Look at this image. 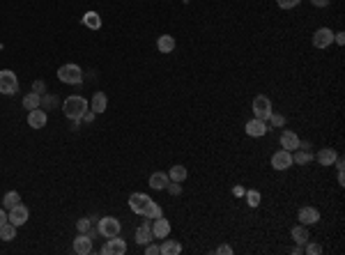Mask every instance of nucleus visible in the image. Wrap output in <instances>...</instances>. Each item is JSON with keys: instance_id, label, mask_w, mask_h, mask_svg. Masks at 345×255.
I'll list each match as a JSON object with an SVG mask.
<instances>
[{"instance_id": "f257e3e1", "label": "nucleus", "mask_w": 345, "mask_h": 255, "mask_svg": "<svg viewBox=\"0 0 345 255\" xmlns=\"http://www.w3.org/2000/svg\"><path fill=\"white\" fill-rule=\"evenodd\" d=\"M88 108H90V104L85 97H67L65 104H62V113H65V117H69L71 122H74V129H76L81 124L83 113H85Z\"/></svg>"}, {"instance_id": "f03ea898", "label": "nucleus", "mask_w": 345, "mask_h": 255, "mask_svg": "<svg viewBox=\"0 0 345 255\" xmlns=\"http://www.w3.org/2000/svg\"><path fill=\"white\" fill-rule=\"evenodd\" d=\"M58 79L67 85H81L83 83V69L79 64H62L58 69Z\"/></svg>"}, {"instance_id": "7ed1b4c3", "label": "nucleus", "mask_w": 345, "mask_h": 255, "mask_svg": "<svg viewBox=\"0 0 345 255\" xmlns=\"http://www.w3.org/2000/svg\"><path fill=\"white\" fill-rule=\"evenodd\" d=\"M18 92V76L12 69H0V95H16Z\"/></svg>"}, {"instance_id": "20e7f679", "label": "nucleus", "mask_w": 345, "mask_h": 255, "mask_svg": "<svg viewBox=\"0 0 345 255\" xmlns=\"http://www.w3.org/2000/svg\"><path fill=\"white\" fill-rule=\"evenodd\" d=\"M97 223H99V228H97L99 235L106 237V239L120 235V230H122V223H120L117 219H113V216H104V219H99Z\"/></svg>"}, {"instance_id": "39448f33", "label": "nucleus", "mask_w": 345, "mask_h": 255, "mask_svg": "<svg viewBox=\"0 0 345 255\" xmlns=\"http://www.w3.org/2000/svg\"><path fill=\"white\" fill-rule=\"evenodd\" d=\"M154 203L148 193H131L129 195V207H131L133 214H138V216H145V211L150 209V205Z\"/></svg>"}, {"instance_id": "423d86ee", "label": "nucleus", "mask_w": 345, "mask_h": 255, "mask_svg": "<svg viewBox=\"0 0 345 255\" xmlns=\"http://www.w3.org/2000/svg\"><path fill=\"white\" fill-rule=\"evenodd\" d=\"M253 113H256L258 120L267 122V120H269V115L274 113V111H272V101H269L265 95H258V97L253 99Z\"/></svg>"}, {"instance_id": "0eeeda50", "label": "nucleus", "mask_w": 345, "mask_h": 255, "mask_svg": "<svg viewBox=\"0 0 345 255\" xmlns=\"http://www.w3.org/2000/svg\"><path fill=\"white\" fill-rule=\"evenodd\" d=\"M101 253H104V255H124V253H127V241L115 235V237H111L106 241V246L101 248Z\"/></svg>"}, {"instance_id": "6e6552de", "label": "nucleus", "mask_w": 345, "mask_h": 255, "mask_svg": "<svg viewBox=\"0 0 345 255\" xmlns=\"http://www.w3.org/2000/svg\"><path fill=\"white\" fill-rule=\"evenodd\" d=\"M331 42H334V32L329 28H318L313 32V46L315 48H327V46H331Z\"/></svg>"}, {"instance_id": "1a4fd4ad", "label": "nucleus", "mask_w": 345, "mask_h": 255, "mask_svg": "<svg viewBox=\"0 0 345 255\" xmlns=\"http://www.w3.org/2000/svg\"><path fill=\"white\" fill-rule=\"evenodd\" d=\"M74 253H79V255L92 253V237H90L88 232H79V237L74 239Z\"/></svg>"}, {"instance_id": "9d476101", "label": "nucleus", "mask_w": 345, "mask_h": 255, "mask_svg": "<svg viewBox=\"0 0 345 255\" xmlns=\"http://www.w3.org/2000/svg\"><path fill=\"white\" fill-rule=\"evenodd\" d=\"M28 216H30L28 207H26V205H18V207H14V209H9L7 221H9V223H14L16 228H21V225H26V223H28Z\"/></svg>"}, {"instance_id": "9b49d317", "label": "nucleus", "mask_w": 345, "mask_h": 255, "mask_svg": "<svg viewBox=\"0 0 345 255\" xmlns=\"http://www.w3.org/2000/svg\"><path fill=\"white\" fill-rule=\"evenodd\" d=\"M46 122H49V117H46V111L39 106L35 111H28V124L33 127V129H44Z\"/></svg>"}, {"instance_id": "f8f14e48", "label": "nucleus", "mask_w": 345, "mask_h": 255, "mask_svg": "<svg viewBox=\"0 0 345 255\" xmlns=\"http://www.w3.org/2000/svg\"><path fill=\"white\" fill-rule=\"evenodd\" d=\"M272 166H274V170H288V168L292 166V152H288V150L274 152V157H272Z\"/></svg>"}, {"instance_id": "ddd939ff", "label": "nucleus", "mask_w": 345, "mask_h": 255, "mask_svg": "<svg viewBox=\"0 0 345 255\" xmlns=\"http://www.w3.org/2000/svg\"><path fill=\"white\" fill-rule=\"evenodd\" d=\"M246 133L251 136V138H263L269 129H267V122H263V120H258V117H253L251 122H246Z\"/></svg>"}, {"instance_id": "4468645a", "label": "nucleus", "mask_w": 345, "mask_h": 255, "mask_svg": "<svg viewBox=\"0 0 345 255\" xmlns=\"http://www.w3.org/2000/svg\"><path fill=\"white\" fill-rule=\"evenodd\" d=\"M152 235H154V239H166L170 235V223L166 221V216L154 219V223H152Z\"/></svg>"}, {"instance_id": "2eb2a0df", "label": "nucleus", "mask_w": 345, "mask_h": 255, "mask_svg": "<svg viewBox=\"0 0 345 255\" xmlns=\"http://www.w3.org/2000/svg\"><path fill=\"white\" fill-rule=\"evenodd\" d=\"M297 219H299L301 225H315L320 221V211L315 209V207H301Z\"/></svg>"}, {"instance_id": "dca6fc26", "label": "nucleus", "mask_w": 345, "mask_h": 255, "mask_svg": "<svg viewBox=\"0 0 345 255\" xmlns=\"http://www.w3.org/2000/svg\"><path fill=\"white\" fill-rule=\"evenodd\" d=\"M299 136L295 131H290V129H285L283 133H281V147L283 150H288V152H295L297 147H299Z\"/></svg>"}, {"instance_id": "f3484780", "label": "nucleus", "mask_w": 345, "mask_h": 255, "mask_svg": "<svg viewBox=\"0 0 345 255\" xmlns=\"http://www.w3.org/2000/svg\"><path fill=\"white\" fill-rule=\"evenodd\" d=\"M159 253L161 255H180L182 253V244L180 241H175V239H164V244L159 246Z\"/></svg>"}, {"instance_id": "a211bd4d", "label": "nucleus", "mask_w": 345, "mask_h": 255, "mask_svg": "<svg viewBox=\"0 0 345 255\" xmlns=\"http://www.w3.org/2000/svg\"><path fill=\"white\" fill-rule=\"evenodd\" d=\"M336 150H334V147H322V150L318 152V163L320 166H334V161H336Z\"/></svg>"}, {"instance_id": "6ab92c4d", "label": "nucleus", "mask_w": 345, "mask_h": 255, "mask_svg": "<svg viewBox=\"0 0 345 255\" xmlns=\"http://www.w3.org/2000/svg\"><path fill=\"white\" fill-rule=\"evenodd\" d=\"M292 239H295V244H299V246H304L306 241H309V225H295L292 228Z\"/></svg>"}, {"instance_id": "aec40b11", "label": "nucleus", "mask_w": 345, "mask_h": 255, "mask_svg": "<svg viewBox=\"0 0 345 255\" xmlns=\"http://www.w3.org/2000/svg\"><path fill=\"white\" fill-rule=\"evenodd\" d=\"M168 175L166 173H152L150 175V186L154 189V191H161V189H166L168 186Z\"/></svg>"}, {"instance_id": "412c9836", "label": "nucleus", "mask_w": 345, "mask_h": 255, "mask_svg": "<svg viewBox=\"0 0 345 255\" xmlns=\"http://www.w3.org/2000/svg\"><path fill=\"white\" fill-rule=\"evenodd\" d=\"M152 239H154V235H152V228H150V225H148V223H143L141 228L136 230V241H138V244H143V246H145V244H150Z\"/></svg>"}, {"instance_id": "4be33fe9", "label": "nucleus", "mask_w": 345, "mask_h": 255, "mask_svg": "<svg viewBox=\"0 0 345 255\" xmlns=\"http://www.w3.org/2000/svg\"><path fill=\"white\" fill-rule=\"evenodd\" d=\"M108 106V97L104 92H95V97H92V113H104Z\"/></svg>"}, {"instance_id": "5701e85b", "label": "nucleus", "mask_w": 345, "mask_h": 255, "mask_svg": "<svg viewBox=\"0 0 345 255\" xmlns=\"http://www.w3.org/2000/svg\"><path fill=\"white\" fill-rule=\"evenodd\" d=\"M157 48H159L161 53H170L173 48H175V37H170V35H161L159 39H157Z\"/></svg>"}, {"instance_id": "b1692460", "label": "nucleus", "mask_w": 345, "mask_h": 255, "mask_svg": "<svg viewBox=\"0 0 345 255\" xmlns=\"http://www.w3.org/2000/svg\"><path fill=\"white\" fill-rule=\"evenodd\" d=\"M39 106H42V95L30 92V95L23 97V108H26V111H35V108H39Z\"/></svg>"}, {"instance_id": "393cba45", "label": "nucleus", "mask_w": 345, "mask_h": 255, "mask_svg": "<svg viewBox=\"0 0 345 255\" xmlns=\"http://www.w3.org/2000/svg\"><path fill=\"white\" fill-rule=\"evenodd\" d=\"M83 26L92 28V30H99L101 28V18H99L97 12H85L83 14Z\"/></svg>"}, {"instance_id": "a878e982", "label": "nucleus", "mask_w": 345, "mask_h": 255, "mask_svg": "<svg viewBox=\"0 0 345 255\" xmlns=\"http://www.w3.org/2000/svg\"><path fill=\"white\" fill-rule=\"evenodd\" d=\"M14 237H16V225H14V223H9V221H5V223L0 225V239L12 241Z\"/></svg>"}, {"instance_id": "bb28decb", "label": "nucleus", "mask_w": 345, "mask_h": 255, "mask_svg": "<svg viewBox=\"0 0 345 255\" xmlns=\"http://www.w3.org/2000/svg\"><path fill=\"white\" fill-rule=\"evenodd\" d=\"M309 161H313V154H311L309 150H301V147H297V150H295L292 163H297V166H304V163H309Z\"/></svg>"}, {"instance_id": "cd10ccee", "label": "nucleus", "mask_w": 345, "mask_h": 255, "mask_svg": "<svg viewBox=\"0 0 345 255\" xmlns=\"http://www.w3.org/2000/svg\"><path fill=\"white\" fill-rule=\"evenodd\" d=\"M186 175H189V173H186L184 166H173L170 168V173H168V179L170 182H180V184H182V182L186 179Z\"/></svg>"}, {"instance_id": "c85d7f7f", "label": "nucleus", "mask_w": 345, "mask_h": 255, "mask_svg": "<svg viewBox=\"0 0 345 255\" xmlns=\"http://www.w3.org/2000/svg\"><path fill=\"white\" fill-rule=\"evenodd\" d=\"M2 205H5V209H14V207L21 205V195H18L16 191H9V193H5V198H2Z\"/></svg>"}, {"instance_id": "c756f323", "label": "nucleus", "mask_w": 345, "mask_h": 255, "mask_svg": "<svg viewBox=\"0 0 345 255\" xmlns=\"http://www.w3.org/2000/svg\"><path fill=\"white\" fill-rule=\"evenodd\" d=\"M145 216H148V221H154V219H159V216H164V211H161V207L157 203H152L150 209L145 211Z\"/></svg>"}, {"instance_id": "7c9ffc66", "label": "nucleus", "mask_w": 345, "mask_h": 255, "mask_svg": "<svg viewBox=\"0 0 345 255\" xmlns=\"http://www.w3.org/2000/svg\"><path fill=\"white\" fill-rule=\"evenodd\" d=\"M246 203H248V207H258L260 205V193H258L256 189L246 191Z\"/></svg>"}, {"instance_id": "2f4dec72", "label": "nucleus", "mask_w": 345, "mask_h": 255, "mask_svg": "<svg viewBox=\"0 0 345 255\" xmlns=\"http://www.w3.org/2000/svg\"><path fill=\"white\" fill-rule=\"evenodd\" d=\"M76 230H79V232H90V230H92V221L90 219H79L76 221Z\"/></svg>"}, {"instance_id": "473e14b6", "label": "nucleus", "mask_w": 345, "mask_h": 255, "mask_svg": "<svg viewBox=\"0 0 345 255\" xmlns=\"http://www.w3.org/2000/svg\"><path fill=\"white\" fill-rule=\"evenodd\" d=\"M304 246H306L304 251H306L309 255H320V253H322V246H320V244H309V241H306Z\"/></svg>"}, {"instance_id": "72a5a7b5", "label": "nucleus", "mask_w": 345, "mask_h": 255, "mask_svg": "<svg viewBox=\"0 0 345 255\" xmlns=\"http://www.w3.org/2000/svg\"><path fill=\"white\" fill-rule=\"evenodd\" d=\"M276 2H279V7L281 9H292V7H297L301 0H276Z\"/></svg>"}, {"instance_id": "f704fd0d", "label": "nucleus", "mask_w": 345, "mask_h": 255, "mask_svg": "<svg viewBox=\"0 0 345 255\" xmlns=\"http://www.w3.org/2000/svg\"><path fill=\"white\" fill-rule=\"evenodd\" d=\"M269 120H272V124H274V127H283V124H285V117H283V115H279V113H272V115H269Z\"/></svg>"}, {"instance_id": "c9c22d12", "label": "nucleus", "mask_w": 345, "mask_h": 255, "mask_svg": "<svg viewBox=\"0 0 345 255\" xmlns=\"http://www.w3.org/2000/svg\"><path fill=\"white\" fill-rule=\"evenodd\" d=\"M166 189H168V191H170L173 195H180V191H182L180 182H168V186H166Z\"/></svg>"}, {"instance_id": "e433bc0d", "label": "nucleus", "mask_w": 345, "mask_h": 255, "mask_svg": "<svg viewBox=\"0 0 345 255\" xmlns=\"http://www.w3.org/2000/svg\"><path fill=\"white\" fill-rule=\"evenodd\" d=\"M44 90H46V83H44V80H35V83H33V92H37V95H42Z\"/></svg>"}, {"instance_id": "4c0bfd02", "label": "nucleus", "mask_w": 345, "mask_h": 255, "mask_svg": "<svg viewBox=\"0 0 345 255\" xmlns=\"http://www.w3.org/2000/svg\"><path fill=\"white\" fill-rule=\"evenodd\" d=\"M145 253L148 255H159V246H157V244H145Z\"/></svg>"}, {"instance_id": "58836bf2", "label": "nucleus", "mask_w": 345, "mask_h": 255, "mask_svg": "<svg viewBox=\"0 0 345 255\" xmlns=\"http://www.w3.org/2000/svg\"><path fill=\"white\" fill-rule=\"evenodd\" d=\"M216 253L219 255H232V248H230L228 244H221V246L216 248Z\"/></svg>"}, {"instance_id": "ea45409f", "label": "nucleus", "mask_w": 345, "mask_h": 255, "mask_svg": "<svg viewBox=\"0 0 345 255\" xmlns=\"http://www.w3.org/2000/svg\"><path fill=\"white\" fill-rule=\"evenodd\" d=\"M42 104H44V106H53V104H58V97H51V95H49V97L42 99Z\"/></svg>"}, {"instance_id": "a19ab883", "label": "nucleus", "mask_w": 345, "mask_h": 255, "mask_svg": "<svg viewBox=\"0 0 345 255\" xmlns=\"http://www.w3.org/2000/svg\"><path fill=\"white\" fill-rule=\"evenodd\" d=\"M334 42H336L338 46H343L345 44V35L343 32H336V35H334Z\"/></svg>"}, {"instance_id": "79ce46f5", "label": "nucleus", "mask_w": 345, "mask_h": 255, "mask_svg": "<svg viewBox=\"0 0 345 255\" xmlns=\"http://www.w3.org/2000/svg\"><path fill=\"white\" fill-rule=\"evenodd\" d=\"M95 115H97V113H92V111H85L81 120H85V122H92V120H95Z\"/></svg>"}, {"instance_id": "37998d69", "label": "nucleus", "mask_w": 345, "mask_h": 255, "mask_svg": "<svg viewBox=\"0 0 345 255\" xmlns=\"http://www.w3.org/2000/svg\"><path fill=\"white\" fill-rule=\"evenodd\" d=\"M311 2H313L315 7H327V5L331 2V0H311Z\"/></svg>"}, {"instance_id": "c03bdc74", "label": "nucleus", "mask_w": 345, "mask_h": 255, "mask_svg": "<svg viewBox=\"0 0 345 255\" xmlns=\"http://www.w3.org/2000/svg\"><path fill=\"white\" fill-rule=\"evenodd\" d=\"M338 184H341V186L345 184V175H343V168H341V170H338Z\"/></svg>"}, {"instance_id": "a18cd8bd", "label": "nucleus", "mask_w": 345, "mask_h": 255, "mask_svg": "<svg viewBox=\"0 0 345 255\" xmlns=\"http://www.w3.org/2000/svg\"><path fill=\"white\" fill-rule=\"evenodd\" d=\"M232 193H235V195H244V189H242V186H235V189H232Z\"/></svg>"}, {"instance_id": "49530a36", "label": "nucleus", "mask_w": 345, "mask_h": 255, "mask_svg": "<svg viewBox=\"0 0 345 255\" xmlns=\"http://www.w3.org/2000/svg\"><path fill=\"white\" fill-rule=\"evenodd\" d=\"M292 253H295V255H301V253H304V248H301V246H299V244H297V246L292 248Z\"/></svg>"}, {"instance_id": "de8ad7c7", "label": "nucleus", "mask_w": 345, "mask_h": 255, "mask_svg": "<svg viewBox=\"0 0 345 255\" xmlns=\"http://www.w3.org/2000/svg\"><path fill=\"white\" fill-rule=\"evenodd\" d=\"M5 221H7V214H5V211L0 209V225H2V223H5Z\"/></svg>"}]
</instances>
